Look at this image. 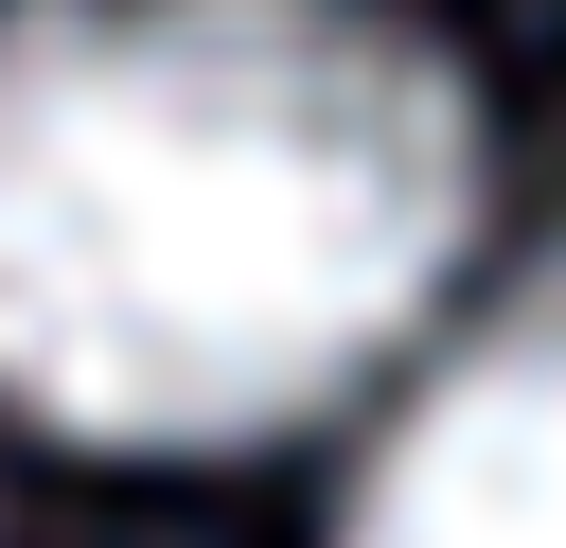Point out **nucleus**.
Wrapping results in <instances>:
<instances>
[{"label":"nucleus","instance_id":"nucleus-2","mask_svg":"<svg viewBox=\"0 0 566 548\" xmlns=\"http://www.w3.org/2000/svg\"><path fill=\"white\" fill-rule=\"evenodd\" d=\"M336 548H566V265L513 283L389 407Z\"/></svg>","mask_w":566,"mask_h":548},{"label":"nucleus","instance_id":"nucleus-1","mask_svg":"<svg viewBox=\"0 0 566 548\" xmlns=\"http://www.w3.org/2000/svg\"><path fill=\"white\" fill-rule=\"evenodd\" d=\"M478 247V106L371 0L0 18V407L230 460L407 354Z\"/></svg>","mask_w":566,"mask_h":548}]
</instances>
